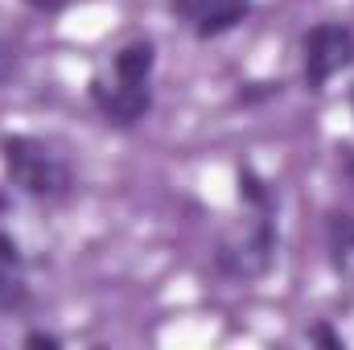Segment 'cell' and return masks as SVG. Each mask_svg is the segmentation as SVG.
<instances>
[{
	"instance_id": "6da1fadb",
	"label": "cell",
	"mask_w": 354,
	"mask_h": 350,
	"mask_svg": "<svg viewBox=\"0 0 354 350\" xmlns=\"http://www.w3.org/2000/svg\"><path fill=\"white\" fill-rule=\"evenodd\" d=\"M4 165H8L12 181H17L25 194H33V198H58V194H66V185H71L66 165H62L46 145H33V140H25V136H17V140L4 145Z\"/></svg>"
},
{
	"instance_id": "7a4b0ae2",
	"label": "cell",
	"mask_w": 354,
	"mask_h": 350,
	"mask_svg": "<svg viewBox=\"0 0 354 350\" xmlns=\"http://www.w3.org/2000/svg\"><path fill=\"white\" fill-rule=\"evenodd\" d=\"M354 58V33L342 25H317L305 33V83L326 87Z\"/></svg>"
},
{
	"instance_id": "3957f363",
	"label": "cell",
	"mask_w": 354,
	"mask_h": 350,
	"mask_svg": "<svg viewBox=\"0 0 354 350\" xmlns=\"http://www.w3.org/2000/svg\"><path fill=\"white\" fill-rule=\"evenodd\" d=\"M95 95H99L103 111L111 120H120V124H132V120H140L149 111V91H145V83H124V87L111 91V95H103V91H95Z\"/></svg>"
},
{
	"instance_id": "277c9868",
	"label": "cell",
	"mask_w": 354,
	"mask_h": 350,
	"mask_svg": "<svg viewBox=\"0 0 354 350\" xmlns=\"http://www.w3.org/2000/svg\"><path fill=\"white\" fill-rule=\"evenodd\" d=\"M243 12H248V0H214V4L206 8V17L198 21V33H202V37H218V33H227L235 21H243Z\"/></svg>"
},
{
	"instance_id": "5b68a950",
	"label": "cell",
	"mask_w": 354,
	"mask_h": 350,
	"mask_svg": "<svg viewBox=\"0 0 354 350\" xmlns=\"http://www.w3.org/2000/svg\"><path fill=\"white\" fill-rule=\"evenodd\" d=\"M149 71H153V46H149V42H136V46H128V50L115 58V75H120L124 83H145Z\"/></svg>"
},
{
	"instance_id": "8992f818",
	"label": "cell",
	"mask_w": 354,
	"mask_h": 350,
	"mask_svg": "<svg viewBox=\"0 0 354 350\" xmlns=\"http://www.w3.org/2000/svg\"><path fill=\"white\" fill-rule=\"evenodd\" d=\"M239 194H243L252 206H260V210L272 206V198H268V190L260 185V177H252V174H239Z\"/></svg>"
},
{
	"instance_id": "52a82bcc",
	"label": "cell",
	"mask_w": 354,
	"mask_h": 350,
	"mask_svg": "<svg viewBox=\"0 0 354 350\" xmlns=\"http://www.w3.org/2000/svg\"><path fill=\"white\" fill-rule=\"evenodd\" d=\"M210 4H214V0H174V8L181 12V17H189V21H202Z\"/></svg>"
},
{
	"instance_id": "ba28073f",
	"label": "cell",
	"mask_w": 354,
	"mask_h": 350,
	"mask_svg": "<svg viewBox=\"0 0 354 350\" xmlns=\"http://www.w3.org/2000/svg\"><path fill=\"white\" fill-rule=\"evenodd\" d=\"M313 342H322V347H330V350H342V338L330 326H313Z\"/></svg>"
},
{
	"instance_id": "9c48e42d",
	"label": "cell",
	"mask_w": 354,
	"mask_h": 350,
	"mask_svg": "<svg viewBox=\"0 0 354 350\" xmlns=\"http://www.w3.org/2000/svg\"><path fill=\"white\" fill-rule=\"evenodd\" d=\"M12 260H17V243L8 235H0V264H12Z\"/></svg>"
},
{
	"instance_id": "30bf717a",
	"label": "cell",
	"mask_w": 354,
	"mask_h": 350,
	"mask_svg": "<svg viewBox=\"0 0 354 350\" xmlns=\"http://www.w3.org/2000/svg\"><path fill=\"white\" fill-rule=\"evenodd\" d=\"M25 342H29V347H46V350H54V347H58V338H50V334H29Z\"/></svg>"
},
{
	"instance_id": "8fae6325",
	"label": "cell",
	"mask_w": 354,
	"mask_h": 350,
	"mask_svg": "<svg viewBox=\"0 0 354 350\" xmlns=\"http://www.w3.org/2000/svg\"><path fill=\"white\" fill-rule=\"evenodd\" d=\"M8 71H12V54H8V50H4V46H0V79H4V75H8Z\"/></svg>"
},
{
	"instance_id": "7c38bea8",
	"label": "cell",
	"mask_w": 354,
	"mask_h": 350,
	"mask_svg": "<svg viewBox=\"0 0 354 350\" xmlns=\"http://www.w3.org/2000/svg\"><path fill=\"white\" fill-rule=\"evenodd\" d=\"M29 4H37V8H41V4H54V0H29Z\"/></svg>"
},
{
	"instance_id": "4fadbf2b",
	"label": "cell",
	"mask_w": 354,
	"mask_h": 350,
	"mask_svg": "<svg viewBox=\"0 0 354 350\" xmlns=\"http://www.w3.org/2000/svg\"><path fill=\"white\" fill-rule=\"evenodd\" d=\"M346 169H351V177H354V161H351V165H346Z\"/></svg>"
},
{
	"instance_id": "5bb4252c",
	"label": "cell",
	"mask_w": 354,
	"mask_h": 350,
	"mask_svg": "<svg viewBox=\"0 0 354 350\" xmlns=\"http://www.w3.org/2000/svg\"><path fill=\"white\" fill-rule=\"evenodd\" d=\"M0 210H4V198H0Z\"/></svg>"
}]
</instances>
